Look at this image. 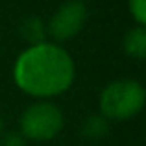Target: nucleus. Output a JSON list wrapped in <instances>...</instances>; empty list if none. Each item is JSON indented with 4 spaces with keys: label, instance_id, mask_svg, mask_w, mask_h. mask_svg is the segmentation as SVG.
I'll list each match as a JSON object with an SVG mask.
<instances>
[{
    "label": "nucleus",
    "instance_id": "obj_3",
    "mask_svg": "<svg viewBox=\"0 0 146 146\" xmlns=\"http://www.w3.org/2000/svg\"><path fill=\"white\" fill-rule=\"evenodd\" d=\"M21 128L28 139L48 141L63 128V113L50 102H39L22 113Z\"/></svg>",
    "mask_w": 146,
    "mask_h": 146
},
{
    "label": "nucleus",
    "instance_id": "obj_2",
    "mask_svg": "<svg viewBox=\"0 0 146 146\" xmlns=\"http://www.w3.org/2000/svg\"><path fill=\"white\" fill-rule=\"evenodd\" d=\"M144 104V89L133 80H118L104 89L100 96V109L106 118L126 120L139 113Z\"/></svg>",
    "mask_w": 146,
    "mask_h": 146
},
{
    "label": "nucleus",
    "instance_id": "obj_10",
    "mask_svg": "<svg viewBox=\"0 0 146 146\" xmlns=\"http://www.w3.org/2000/svg\"><path fill=\"white\" fill-rule=\"evenodd\" d=\"M0 129H2V124H0Z\"/></svg>",
    "mask_w": 146,
    "mask_h": 146
},
{
    "label": "nucleus",
    "instance_id": "obj_1",
    "mask_svg": "<svg viewBox=\"0 0 146 146\" xmlns=\"http://www.w3.org/2000/svg\"><path fill=\"white\" fill-rule=\"evenodd\" d=\"M74 80L72 57L56 44L41 43L21 54L15 63V82L33 96H54Z\"/></svg>",
    "mask_w": 146,
    "mask_h": 146
},
{
    "label": "nucleus",
    "instance_id": "obj_8",
    "mask_svg": "<svg viewBox=\"0 0 146 146\" xmlns=\"http://www.w3.org/2000/svg\"><path fill=\"white\" fill-rule=\"evenodd\" d=\"M129 9L139 24L146 22V0H129Z\"/></svg>",
    "mask_w": 146,
    "mask_h": 146
},
{
    "label": "nucleus",
    "instance_id": "obj_9",
    "mask_svg": "<svg viewBox=\"0 0 146 146\" xmlns=\"http://www.w3.org/2000/svg\"><path fill=\"white\" fill-rule=\"evenodd\" d=\"M0 146H24V143H22V139L17 135V133H9V135L2 141Z\"/></svg>",
    "mask_w": 146,
    "mask_h": 146
},
{
    "label": "nucleus",
    "instance_id": "obj_5",
    "mask_svg": "<svg viewBox=\"0 0 146 146\" xmlns=\"http://www.w3.org/2000/svg\"><path fill=\"white\" fill-rule=\"evenodd\" d=\"M124 50L128 56L137 57V59H143L146 56V30L143 26L139 28H133L126 33L124 37Z\"/></svg>",
    "mask_w": 146,
    "mask_h": 146
},
{
    "label": "nucleus",
    "instance_id": "obj_7",
    "mask_svg": "<svg viewBox=\"0 0 146 146\" xmlns=\"http://www.w3.org/2000/svg\"><path fill=\"white\" fill-rule=\"evenodd\" d=\"M107 131V122L102 117H91L83 126L85 137H104Z\"/></svg>",
    "mask_w": 146,
    "mask_h": 146
},
{
    "label": "nucleus",
    "instance_id": "obj_4",
    "mask_svg": "<svg viewBox=\"0 0 146 146\" xmlns=\"http://www.w3.org/2000/svg\"><path fill=\"white\" fill-rule=\"evenodd\" d=\"M87 19V7L82 0H68L54 13L48 24V32L54 39L67 41L83 28Z\"/></svg>",
    "mask_w": 146,
    "mask_h": 146
},
{
    "label": "nucleus",
    "instance_id": "obj_6",
    "mask_svg": "<svg viewBox=\"0 0 146 146\" xmlns=\"http://www.w3.org/2000/svg\"><path fill=\"white\" fill-rule=\"evenodd\" d=\"M21 30H22V35L33 43V46H35V44H41V39L44 37V30H43V22L37 17L26 19Z\"/></svg>",
    "mask_w": 146,
    "mask_h": 146
}]
</instances>
